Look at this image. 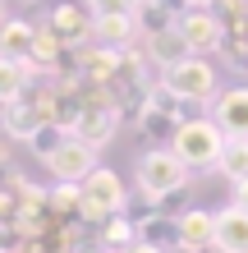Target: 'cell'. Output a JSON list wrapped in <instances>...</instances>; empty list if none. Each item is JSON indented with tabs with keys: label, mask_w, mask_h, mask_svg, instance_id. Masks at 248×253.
Returning a JSON list of instances; mask_svg holds the SVG:
<instances>
[{
	"label": "cell",
	"mask_w": 248,
	"mask_h": 253,
	"mask_svg": "<svg viewBox=\"0 0 248 253\" xmlns=\"http://www.w3.org/2000/svg\"><path fill=\"white\" fill-rule=\"evenodd\" d=\"M161 83L179 101H188V106H212L221 97V74H216V65L207 55H184L179 65L161 69Z\"/></svg>",
	"instance_id": "obj_1"
},
{
	"label": "cell",
	"mask_w": 248,
	"mask_h": 253,
	"mask_svg": "<svg viewBox=\"0 0 248 253\" xmlns=\"http://www.w3.org/2000/svg\"><path fill=\"white\" fill-rule=\"evenodd\" d=\"M129 207V189L110 166L87 170V180H78V216L87 221H110Z\"/></svg>",
	"instance_id": "obj_2"
},
{
	"label": "cell",
	"mask_w": 248,
	"mask_h": 253,
	"mask_svg": "<svg viewBox=\"0 0 248 253\" xmlns=\"http://www.w3.org/2000/svg\"><path fill=\"white\" fill-rule=\"evenodd\" d=\"M221 147H225V133L216 129V120H184L175 129V138H170V152L188 170H216Z\"/></svg>",
	"instance_id": "obj_3"
},
{
	"label": "cell",
	"mask_w": 248,
	"mask_h": 253,
	"mask_svg": "<svg viewBox=\"0 0 248 253\" xmlns=\"http://www.w3.org/2000/svg\"><path fill=\"white\" fill-rule=\"evenodd\" d=\"M138 189L152 193V198H170V193H184L188 189V166L170 147H152V152L138 157Z\"/></svg>",
	"instance_id": "obj_4"
},
{
	"label": "cell",
	"mask_w": 248,
	"mask_h": 253,
	"mask_svg": "<svg viewBox=\"0 0 248 253\" xmlns=\"http://www.w3.org/2000/svg\"><path fill=\"white\" fill-rule=\"evenodd\" d=\"M46 170L60 184H78V180H87V170H97V147L74 138V133H65V143L46 157Z\"/></svg>",
	"instance_id": "obj_5"
},
{
	"label": "cell",
	"mask_w": 248,
	"mask_h": 253,
	"mask_svg": "<svg viewBox=\"0 0 248 253\" xmlns=\"http://www.w3.org/2000/svg\"><path fill=\"white\" fill-rule=\"evenodd\" d=\"M175 28H179V37L188 42V51H193V55H212V51H221L225 28H221V19H216L212 9H193V5H188L179 19H175Z\"/></svg>",
	"instance_id": "obj_6"
},
{
	"label": "cell",
	"mask_w": 248,
	"mask_h": 253,
	"mask_svg": "<svg viewBox=\"0 0 248 253\" xmlns=\"http://www.w3.org/2000/svg\"><path fill=\"white\" fill-rule=\"evenodd\" d=\"M46 120H51V115H46V106H41L33 92H23L19 101L0 106V133H5V138H14V143H28Z\"/></svg>",
	"instance_id": "obj_7"
},
{
	"label": "cell",
	"mask_w": 248,
	"mask_h": 253,
	"mask_svg": "<svg viewBox=\"0 0 248 253\" xmlns=\"http://www.w3.org/2000/svg\"><path fill=\"white\" fill-rule=\"evenodd\" d=\"M51 33L65 42V46H87L92 42V9L78 5V0H60L51 14H46Z\"/></svg>",
	"instance_id": "obj_8"
},
{
	"label": "cell",
	"mask_w": 248,
	"mask_h": 253,
	"mask_svg": "<svg viewBox=\"0 0 248 253\" xmlns=\"http://www.w3.org/2000/svg\"><path fill=\"white\" fill-rule=\"evenodd\" d=\"M175 235H179V253H207L216 249V212L188 207L175 216Z\"/></svg>",
	"instance_id": "obj_9"
},
{
	"label": "cell",
	"mask_w": 248,
	"mask_h": 253,
	"mask_svg": "<svg viewBox=\"0 0 248 253\" xmlns=\"http://www.w3.org/2000/svg\"><path fill=\"white\" fill-rule=\"evenodd\" d=\"M212 120L225 138H248V87H221L212 101Z\"/></svg>",
	"instance_id": "obj_10"
},
{
	"label": "cell",
	"mask_w": 248,
	"mask_h": 253,
	"mask_svg": "<svg viewBox=\"0 0 248 253\" xmlns=\"http://www.w3.org/2000/svg\"><path fill=\"white\" fill-rule=\"evenodd\" d=\"M138 19L134 14H92V42L101 46H115V51H129L138 42Z\"/></svg>",
	"instance_id": "obj_11"
},
{
	"label": "cell",
	"mask_w": 248,
	"mask_h": 253,
	"mask_svg": "<svg viewBox=\"0 0 248 253\" xmlns=\"http://www.w3.org/2000/svg\"><path fill=\"white\" fill-rule=\"evenodd\" d=\"M216 249L221 253H248V212L239 203L216 212Z\"/></svg>",
	"instance_id": "obj_12"
},
{
	"label": "cell",
	"mask_w": 248,
	"mask_h": 253,
	"mask_svg": "<svg viewBox=\"0 0 248 253\" xmlns=\"http://www.w3.org/2000/svg\"><path fill=\"white\" fill-rule=\"evenodd\" d=\"M33 37H37V23L28 19H5L0 23V60H28L33 55Z\"/></svg>",
	"instance_id": "obj_13"
},
{
	"label": "cell",
	"mask_w": 248,
	"mask_h": 253,
	"mask_svg": "<svg viewBox=\"0 0 248 253\" xmlns=\"http://www.w3.org/2000/svg\"><path fill=\"white\" fill-rule=\"evenodd\" d=\"M142 46H147V60L156 69H170V65H179L184 55H193V51H188V42L179 37V28H166V33L142 37Z\"/></svg>",
	"instance_id": "obj_14"
},
{
	"label": "cell",
	"mask_w": 248,
	"mask_h": 253,
	"mask_svg": "<svg viewBox=\"0 0 248 253\" xmlns=\"http://www.w3.org/2000/svg\"><path fill=\"white\" fill-rule=\"evenodd\" d=\"M134 19H138V33L152 37V33H166V28H175V14L166 0H142V5H134Z\"/></svg>",
	"instance_id": "obj_15"
},
{
	"label": "cell",
	"mask_w": 248,
	"mask_h": 253,
	"mask_svg": "<svg viewBox=\"0 0 248 253\" xmlns=\"http://www.w3.org/2000/svg\"><path fill=\"white\" fill-rule=\"evenodd\" d=\"M216 170H221L230 184L248 180V138H225L221 157H216Z\"/></svg>",
	"instance_id": "obj_16"
},
{
	"label": "cell",
	"mask_w": 248,
	"mask_h": 253,
	"mask_svg": "<svg viewBox=\"0 0 248 253\" xmlns=\"http://www.w3.org/2000/svg\"><path fill=\"white\" fill-rule=\"evenodd\" d=\"M179 125H184L179 115H166V111H152V106L138 111V129L147 133L152 143H161V147H170V138H175V129H179Z\"/></svg>",
	"instance_id": "obj_17"
},
{
	"label": "cell",
	"mask_w": 248,
	"mask_h": 253,
	"mask_svg": "<svg viewBox=\"0 0 248 253\" xmlns=\"http://www.w3.org/2000/svg\"><path fill=\"white\" fill-rule=\"evenodd\" d=\"M28 92V74L19 60H0V106H9V101H19Z\"/></svg>",
	"instance_id": "obj_18"
},
{
	"label": "cell",
	"mask_w": 248,
	"mask_h": 253,
	"mask_svg": "<svg viewBox=\"0 0 248 253\" xmlns=\"http://www.w3.org/2000/svg\"><path fill=\"white\" fill-rule=\"evenodd\" d=\"M65 133H69V129H60L55 120H46V125H41V129H37V133H33V138H28V143H33V152H37L41 161H46V157L55 152V147L65 143Z\"/></svg>",
	"instance_id": "obj_19"
},
{
	"label": "cell",
	"mask_w": 248,
	"mask_h": 253,
	"mask_svg": "<svg viewBox=\"0 0 248 253\" xmlns=\"http://www.w3.org/2000/svg\"><path fill=\"white\" fill-rule=\"evenodd\" d=\"M92 14H134V0H87Z\"/></svg>",
	"instance_id": "obj_20"
},
{
	"label": "cell",
	"mask_w": 248,
	"mask_h": 253,
	"mask_svg": "<svg viewBox=\"0 0 248 253\" xmlns=\"http://www.w3.org/2000/svg\"><path fill=\"white\" fill-rule=\"evenodd\" d=\"M235 203L248 212V180H239V184H235Z\"/></svg>",
	"instance_id": "obj_21"
},
{
	"label": "cell",
	"mask_w": 248,
	"mask_h": 253,
	"mask_svg": "<svg viewBox=\"0 0 248 253\" xmlns=\"http://www.w3.org/2000/svg\"><path fill=\"white\" fill-rule=\"evenodd\" d=\"M9 147H14V138H5V133H0V166L9 161Z\"/></svg>",
	"instance_id": "obj_22"
},
{
	"label": "cell",
	"mask_w": 248,
	"mask_h": 253,
	"mask_svg": "<svg viewBox=\"0 0 248 253\" xmlns=\"http://www.w3.org/2000/svg\"><path fill=\"white\" fill-rule=\"evenodd\" d=\"M184 5H193V9H212V0H184Z\"/></svg>",
	"instance_id": "obj_23"
},
{
	"label": "cell",
	"mask_w": 248,
	"mask_h": 253,
	"mask_svg": "<svg viewBox=\"0 0 248 253\" xmlns=\"http://www.w3.org/2000/svg\"><path fill=\"white\" fill-rule=\"evenodd\" d=\"M9 19V0H0V23H5Z\"/></svg>",
	"instance_id": "obj_24"
},
{
	"label": "cell",
	"mask_w": 248,
	"mask_h": 253,
	"mask_svg": "<svg viewBox=\"0 0 248 253\" xmlns=\"http://www.w3.org/2000/svg\"><path fill=\"white\" fill-rule=\"evenodd\" d=\"M207 253H221V249H207Z\"/></svg>",
	"instance_id": "obj_25"
},
{
	"label": "cell",
	"mask_w": 248,
	"mask_h": 253,
	"mask_svg": "<svg viewBox=\"0 0 248 253\" xmlns=\"http://www.w3.org/2000/svg\"><path fill=\"white\" fill-rule=\"evenodd\" d=\"M23 5H33V0H23Z\"/></svg>",
	"instance_id": "obj_26"
}]
</instances>
